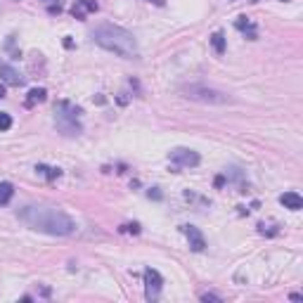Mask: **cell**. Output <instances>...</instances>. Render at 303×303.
Listing matches in <instances>:
<instances>
[{
  "label": "cell",
  "mask_w": 303,
  "mask_h": 303,
  "mask_svg": "<svg viewBox=\"0 0 303 303\" xmlns=\"http://www.w3.org/2000/svg\"><path fill=\"white\" fill-rule=\"evenodd\" d=\"M19 220L26 223L31 230L36 232H45V234H53V237H71L76 228V220L69 214L53 209V206H24L17 211Z\"/></svg>",
  "instance_id": "obj_1"
},
{
  "label": "cell",
  "mask_w": 303,
  "mask_h": 303,
  "mask_svg": "<svg viewBox=\"0 0 303 303\" xmlns=\"http://www.w3.org/2000/svg\"><path fill=\"white\" fill-rule=\"evenodd\" d=\"M92 40L100 48L119 54V57H135L138 54V40H135V36L130 31H125L124 26H116V24H100L92 31Z\"/></svg>",
  "instance_id": "obj_2"
},
{
  "label": "cell",
  "mask_w": 303,
  "mask_h": 303,
  "mask_svg": "<svg viewBox=\"0 0 303 303\" xmlns=\"http://www.w3.org/2000/svg\"><path fill=\"white\" fill-rule=\"evenodd\" d=\"M54 124L62 133L67 135H78L81 133V125H78V116H81V109L73 107L71 102H59L54 109Z\"/></svg>",
  "instance_id": "obj_3"
},
{
  "label": "cell",
  "mask_w": 303,
  "mask_h": 303,
  "mask_svg": "<svg viewBox=\"0 0 303 303\" xmlns=\"http://www.w3.org/2000/svg\"><path fill=\"white\" fill-rule=\"evenodd\" d=\"M182 95L187 100H195V102H204V105H228L230 97L225 92L215 88H209V86H185L182 88Z\"/></svg>",
  "instance_id": "obj_4"
},
{
  "label": "cell",
  "mask_w": 303,
  "mask_h": 303,
  "mask_svg": "<svg viewBox=\"0 0 303 303\" xmlns=\"http://www.w3.org/2000/svg\"><path fill=\"white\" fill-rule=\"evenodd\" d=\"M161 286H163V277L159 275V270L147 267V270H144V296H147L149 301L159 299Z\"/></svg>",
  "instance_id": "obj_5"
},
{
  "label": "cell",
  "mask_w": 303,
  "mask_h": 303,
  "mask_svg": "<svg viewBox=\"0 0 303 303\" xmlns=\"http://www.w3.org/2000/svg\"><path fill=\"white\" fill-rule=\"evenodd\" d=\"M168 159L173 161L176 166H187V168H195V166H199L201 157L196 154L195 149H187V147H176V149L168 154Z\"/></svg>",
  "instance_id": "obj_6"
},
{
  "label": "cell",
  "mask_w": 303,
  "mask_h": 303,
  "mask_svg": "<svg viewBox=\"0 0 303 303\" xmlns=\"http://www.w3.org/2000/svg\"><path fill=\"white\" fill-rule=\"evenodd\" d=\"M180 230H182V234L187 237V242H190V249H192V251L201 253V251L206 249V239H204V234L199 232V228H195V225H182Z\"/></svg>",
  "instance_id": "obj_7"
},
{
  "label": "cell",
  "mask_w": 303,
  "mask_h": 303,
  "mask_svg": "<svg viewBox=\"0 0 303 303\" xmlns=\"http://www.w3.org/2000/svg\"><path fill=\"white\" fill-rule=\"evenodd\" d=\"M0 78H2L7 86H24V76H21L15 67H10L7 62H2V59H0Z\"/></svg>",
  "instance_id": "obj_8"
},
{
  "label": "cell",
  "mask_w": 303,
  "mask_h": 303,
  "mask_svg": "<svg viewBox=\"0 0 303 303\" xmlns=\"http://www.w3.org/2000/svg\"><path fill=\"white\" fill-rule=\"evenodd\" d=\"M280 204L289 209V211H301L303 209V199L301 195H296V192H285V195H280Z\"/></svg>",
  "instance_id": "obj_9"
},
{
  "label": "cell",
  "mask_w": 303,
  "mask_h": 303,
  "mask_svg": "<svg viewBox=\"0 0 303 303\" xmlns=\"http://www.w3.org/2000/svg\"><path fill=\"white\" fill-rule=\"evenodd\" d=\"M45 100H48V92H45V88H34V90H29V97H26V107L40 105V102H45Z\"/></svg>",
  "instance_id": "obj_10"
},
{
  "label": "cell",
  "mask_w": 303,
  "mask_h": 303,
  "mask_svg": "<svg viewBox=\"0 0 303 303\" xmlns=\"http://www.w3.org/2000/svg\"><path fill=\"white\" fill-rule=\"evenodd\" d=\"M234 26H237L239 31H244V34L249 31V38H251V40L256 38V24H253V21H251L249 17H237V21H234Z\"/></svg>",
  "instance_id": "obj_11"
},
{
  "label": "cell",
  "mask_w": 303,
  "mask_h": 303,
  "mask_svg": "<svg viewBox=\"0 0 303 303\" xmlns=\"http://www.w3.org/2000/svg\"><path fill=\"white\" fill-rule=\"evenodd\" d=\"M12 196H15V187H12V182H0V206L10 204Z\"/></svg>",
  "instance_id": "obj_12"
},
{
  "label": "cell",
  "mask_w": 303,
  "mask_h": 303,
  "mask_svg": "<svg viewBox=\"0 0 303 303\" xmlns=\"http://www.w3.org/2000/svg\"><path fill=\"white\" fill-rule=\"evenodd\" d=\"M211 45H214V50L218 54L225 53V36H223V31H215L214 36H211Z\"/></svg>",
  "instance_id": "obj_13"
},
{
  "label": "cell",
  "mask_w": 303,
  "mask_h": 303,
  "mask_svg": "<svg viewBox=\"0 0 303 303\" xmlns=\"http://www.w3.org/2000/svg\"><path fill=\"white\" fill-rule=\"evenodd\" d=\"M36 171L40 173V176H45L48 180H54V178H59V176H62V171H59V168H48V166H36Z\"/></svg>",
  "instance_id": "obj_14"
},
{
  "label": "cell",
  "mask_w": 303,
  "mask_h": 303,
  "mask_svg": "<svg viewBox=\"0 0 303 303\" xmlns=\"http://www.w3.org/2000/svg\"><path fill=\"white\" fill-rule=\"evenodd\" d=\"M10 128H12V116L0 111V130H10Z\"/></svg>",
  "instance_id": "obj_15"
},
{
  "label": "cell",
  "mask_w": 303,
  "mask_h": 303,
  "mask_svg": "<svg viewBox=\"0 0 303 303\" xmlns=\"http://www.w3.org/2000/svg\"><path fill=\"white\" fill-rule=\"evenodd\" d=\"M78 2L86 12H97V2H92V0H78Z\"/></svg>",
  "instance_id": "obj_16"
},
{
  "label": "cell",
  "mask_w": 303,
  "mask_h": 303,
  "mask_svg": "<svg viewBox=\"0 0 303 303\" xmlns=\"http://www.w3.org/2000/svg\"><path fill=\"white\" fill-rule=\"evenodd\" d=\"M121 232H133V234H140V225H138V223H128V225H121Z\"/></svg>",
  "instance_id": "obj_17"
},
{
  "label": "cell",
  "mask_w": 303,
  "mask_h": 303,
  "mask_svg": "<svg viewBox=\"0 0 303 303\" xmlns=\"http://www.w3.org/2000/svg\"><path fill=\"white\" fill-rule=\"evenodd\" d=\"M201 301H223V299H220V296H218V294H201Z\"/></svg>",
  "instance_id": "obj_18"
},
{
  "label": "cell",
  "mask_w": 303,
  "mask_h": 303,
  "mask_svg": "<svg viewBox=\"0 0 303 303\" xmlns=\"http://www.w3.org/2000/svg\"><path fill=\"white\" fill-rule=\"evenodd\" d=\"M149 199H161V192L159 190H149Z\"/></svg>",
  "instance_id": "obj_19"
},
{
  "label": "cell",
  "mask_w": 303,
  "mask_h": 303,
  "mask_svg": "<svg viewBox=\"0 0 303 303\" xmlns=\"http://www.w3.org/2000/svg\"><path fill=\"white\" fill-rule=\"evenodd\" d=\"M223 185H225V176H218L215 178V187H223Z\"/></svg>",
  "instance_id": "obj_20"
},
{
  "label": "cell",
  "mask_w": 303,
  "mask_h": 303,
  "mask_svg": "<svg viewBox=\"0 0 303 303\" xmlns=\"http://www.w3.org/2000/svg\"><path fill=\"white\" fill-rule=\"evenodd\" d=\"M116 100H119V105H125V102H128V97H125L124 92H121V95H119V97H116Z\"/></svg>",
  "instance_id": "obj_21"
},
{
  "label": "cell",
  "mask_w": 303,
  "mask_h": 303,
  "mask_svg": "<svg viewBox=\"0 0 303 303\" xmlns=\"http://www.w3.org/2000/svg\"><path fill=\"white\" fill-rule=\"evenodd\" d=\"M289 299H291V301H303V296H301V294H291Z\"/></svg>",
  "instance_id": "obj_22"
},
{
  "label": "cell",
  "mask_w": 303,
  "mask_h": 303,
  "mask_svg": "<svg viewBox=\"0 0 303 303\" xmlns=\"http://www.w3.org/2000/svg\"><path fill=\"white\" fill-rule=\"evenodd\" d=\"M2 97H5V88L0 86V100H2Z\"/></svg>",
  "instance_id": "obj_23"
},
{
  "label": "cell",
  "mask_w": 303,
  "mask_h": 303,
  "mask_svg": "<svg viewBox=\"0 0 303 303\" xmlns=\"http://www.w3.org/2000/svg\"><path fill=\"white\" fill-rule=\"evenodd\" d=\"M149 2H157V5H163V0H149Z\"/></svg>",
  "instance_id": "obj_24"
},
{
  "label": "cell",
  "mask_w": 303,
  "mask_h": 303,
  "mask_svg": "<svg viewBox=\"0 0 303 303\" xmlns=\"http://www.w3.org/2000/svg\"><path fill=\"white\" fill-rule=\"evenodd\" d=\"M48 2H57V0H48Z\"/></svg>",
  "instance_id": "obj_25"
},
{
  "label": "cell",
  "mask_w": 303,
  "mask_h": 303,
  "mask_svg": "<svg viewBox=\"0 0 303 303\" xmlns=\"http://www.w3.org/2000/svg\"><path fill=\"white\" fill-rule=\"evenodd\" d=\"M253 2H256V0H253Z\"/></svg>",
  "instance_id": "obj_26"
}]
</instances>
